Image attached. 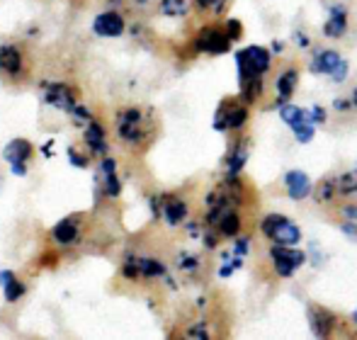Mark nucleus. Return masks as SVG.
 Returning a JSON list of instances; mask_svg holds the SVG:
<instances>
[{
    "label": "nucleus",
    "mask_w": 357,
    "mask_h": 340,
    "mask_svg": "<svg viewBox=\"0 0 357 340\" xmlns=\"http://www.w3.org/2000/svg\"><path fill=\"white\" fill-rule=\"evenodd\" d=\"M273 56L265 47H245L243 52L236 54V68H238V83L248 81L253 76H265L270 71Z\"/></svg>",
    "instance_id": "f257e3e1"
},
{
    "label": "nucleus",
    "mask_w": 357,
    "mask_h": 340,
    "mask_svg": "<svg viewBox=\"0 0 357 340\" xmlns=\"http://www.w3.org/2000/svg\"><path fill=\"white\" fill-rule=\"evenodd\" d=\"M263 233L270 238V241L280 243V246H296L301 241V231L296 224H291L289 219L282 217V214H270V217L263 219L260 224Z\"/></svg>",
    "instance_id": "f03ea898"
},
{
    "label": "nucleus",
    "mask_w": 357,
    "mask_h": 340,
    "mask_svg": "<svg viewBox=\"0 0 357 340\" xmlns=\"http://www.w3.org/2000/svg\"><path fill=\"white\" fill-rule=\"evenodd\" d=\"M309 71L326 73V76H331V81L343 83L345 78H348V61L340 59V54L331 52V49H321V52H316V56L311 59Z\"/></svg>",
    "instance_id": "7ed1b4c3"
},
{
    "label": "nucleus",
    "mask_w": 357,
    "mask_h": 340,
    "mask_svg": "<svg viewBox=\"0 0 357 340\" xmlns=\"http://www.w3.org/2000/svg\"><path fill=\"white\" fill-rule=\"evenodd\" d=\"M231 42L234 39L229 37V32L221 27H204L199 29V34L195 37V49L202 54H212V56H219V54H226L231 49Z\"/></svg>",
    "instance_id": "20e7f679"
},
{
    "label": "nucleus",
    "mask_w": 357,
    "mask_h": 340,
    "mask_svg": "<svg viewBox=\"0 0 357 340\" xmlns=\"http://www.w3.org/2000/svg\"><path fill=\"white\" fill-rule=\"evenodd\" d=\"M270 258H273L275 272H278L280 277H291V275L304 265L306 255L301 251H294L291 246H280V243H275L273 251H270Z\"/></svg>",
    "instance_id": "39448f33"
},
{
    "label": "nucleus",
    "mask_w": 357,
    "mask_h": 340,
    "mask_svg": "<svg viewBox=\"0 0 357 340\" xmlns=\"http://www.w3.org/2000/svg\"><path fill=\"white\" fill-rule=\"evenodd\" d=\"M245 122H248V107H245V105L221 102V107L216 109L214 129H219V132H226V129H241Z\"/></svg>",
    "instance_id": "423d86ee"
},
{
    "label": "nucleus",
    "mask_w": 357,
    "mask_h": 340,
    "mask_svg": "<svg viewBox=\"0 0 357 340\" xmlns=\"http://www.w3.org/2000/svg\"><path fill=\"white\" fill-rule=\"evenodd\" d=\"M32 153H34L32 144L24 141V139H15V141H10L8 146H5L3 156H5V161L10 163L15 175H24L27 173V161L32 158Z\"/></svg>",
    "instance_id": "0eeeda50"
},
{
    "label": "nucleus",
    "mask_w": 357,
    "mask_h": 340,
    "mask_svg": "<svg viewBox=\"0 0 357 340\" xmlns=\"http://www.w3.org/2000/svg\"><path fill=\"white\" fill-rule=\"evenodd\" d=\"M309 323H311V333H314L316 338H328V336H333L338 318H335V314H331L328 309L314 307V304H311L309 307Z\"/></svg>",
    "instance_id": "6e6552de"
},
{
    "label": "nucleus",
    "mask_w": 357,
    "mask_h": 340,
    "mask_svg": "<svg viewBox=\"0 0 357 340\" xmlns=\"http://www.w3.org/2000/svg\"><path fill=\"white\" fill-rule=\"evenodd\" d=\"M93 29L100 37H119L124 32V20L117 13H102L93 22Z\"/></svg>",
    "instance_id": "1a4fd4ad"
},
{
    "label": "nucleus",
    "mask_w": 357,
    "mask_h": 340,
    "mask_svg": "<svg viewBox=\"0 0 357 340\" xmlns=\"http://www.w3.org/2000/svg\"><path fill=\"white\" fill-rule=\"evenodd\" d=\"M47 102L54 105V107L63 109V112H73L75 109V98H73V90L63 83H54L49 85V93H47Z\"/></svg>",
    "instance_id": "9d476101"
},
{
    "label": "nucleus",
    "mask_w": 357,
    "mask_h": 340,
    "mask_svg": "<svg viewBox=\"0 0 357 340\" xmlns=\"http://www.w3.org/2000/svg\"><path fill=\"white\" fill-rule=\"evenodd\" d=\"M345 29H348V10L343 5H333L328 13V20L324 24V34L335 39V37H343Z\"/></svg>",
    "instance_id": "9b49d317"
},
{
    "label": "nucleus",
    "mask_w": 357,
    "mask_h": 340,
    "mask_svg": "<svg viewBox=\"0 0 357 340\" xmlns=\"http://www.w3.org/2000/svg\"><path fill=\"white\" fill-rule=\"evenodd\" d=\"M284 185L291 199H304V197H309V192H311L309 178H306V173H301V170H289V173L284 175Z\"/></svg>",
    "instance_id": "f8f14e48"
},
{
    "label": "nucleus",
    "mask_w": 357,
    "mask_h": 340,
    "mask_svg": "<svg viewBox=\"0 0 357 340\" xmlns=\"http://www.w3.org/2000/svg\"><path fill=\"white\" fill-rule=\"evenodd\" d=\"M0 71L8 76H17L22 71V54L15 47H0Z\"/></svg>",
    "instance_id": "ddd939ff"
},
{
    "label": "nucleus",
    "mask_w": 357,
    "mask_h": 340,
    "mask_svg": "<svg viewBox=\"0 0 357 340\" xmlns=\"http://www.w3.org/2000/svg\"><path fill=\"white\" fill-rule=\"evenodd\" d=\"M296 83H299V71L296 68H287L282 76L278 78V95H280V105L289 102L291 93L296 90Z\"/></svg>",
    "instance_id": "4468645a"
},
{
    "label": "nucleus",
    "mask_w": 357,
    "mask_h": 340,
    "mask_svg": "<svg viewBox=\"0 0 357 340\" xmlns=\"http://www.w3.org/2000/svg\"><path fill=\"white\" fill-rule=\"evenodd\" d=\"M280 117H282V122L289 124L291 129L299 127V124H304V122H311L309 112H306V109L296 107V105H289V102L280 105Z\"/></svg>",
    "instance_id": "2eb2a0df"
},
{
    "label": "nucleus",
    "mask_w": 357,
    "mask_h": 340,
    "mask_svg": "<svg viewBox=\"0 0 357 340\" xmlns=\"http://www.w3.org/2000/svg\"><path fill=\"white\" fill-rule=\"evenodd\" d=\"M163 217H165V222H168L170 226H178V224H183L185 217H188V204L180 202V199L170 197L168 202H165V207H163Z\"/></svg>",
    "instance_id": "dca6fc26"
},
{
    "label": "nucleus",
    "mask_w": 357,
    "mask_h": 340,
    "mask_svg": "<svg viewBox=\"0 0 357 340\" xmlns=\"http://www.w3.org/2000/svg\"><path fill=\"white\" fill-rule=\"evenodd\" d=\"M85 141L93 148V153H105L107 151V141H105V129L98 122L88 124V132H85Z\"/></svg>",
    "instance_id": "f3484780"
},
{
    "label": "nucleus",
    "mask_w": 357,
    "mask_h": 340,
    "mask_svg": "<svg viewBox=\"0 0 357 340\" xmlns=\"http://www.w3.org/2000/svg\"><path fill=\"white\" fill-rule=\"evenodd\" d=\"M114 161L112 158H105L102 161V173H105V192L109 194V197H119V192H122V185H119L117 175H114Z\"/></svg>",
    "instance_id": "a211bd4d"
},
{
    "label": "nucleus",
    "mask_w": 357,
    "mask_h": 340,
    "mask_svg": "<svg viewBox=\"0 0 357 340\" xmlns=\"http://www.w3.org/2000/svg\"><path fill=\"white\" fill-rule=\"evenodd\" d=\"M260 95H263V76L241 81V98H243V102H255V100H260Z\"/></svg>",
    "instance_id": "6ab92c4d"
},
{
    "label": "nucleus",
    "mask_w": 357,
    "mask_h": 340,
    "mask_svg": "<svg viewBox=\"0 0 357 340\" xmlns=\"http://www.w3.org/2000/svg\"><path fill=\"white\" fill-rule=\"evenodd\" d=\"M335 192H338V178H326V180H321L319 187H316L314 199L319 204H328L335 199Z\"/></svg>",
    "instance_id": "aec40b11"
},
{
    "label": "nucleus",
    "mask_w": 357,
    "mask_h": 340,
    "mask_svg": "<svg viewBox=\"0 0 357 340\" xmlns=\"http://www.w3.org/2000/svg\"><path fill=\"white\" fill-rule=\"evenodd\" d=\"M54 238L59 243H63V246H68V243H73L78 238V226H75L71 219H63V222H59L54 226Z\"/></svg>",
    "instance_id": "412c9836"
},
{
    "label": "nucleus",
    "mask_w": 357,
    "mask_h": 340,
    "mask_svg": "<svg viewBox=\"0 0 357 340\" xmlns=\"http://www.w3.org/2000/svg\"><path fill=\"white\" fill-rule=\"evenodd\" d=\"M139 272L142 277H163L165 275V265L158 263V260H151V258H139Z\"/></svg>",
    "instance_id": "4be33fe9"
},
{
    "label": "nucleus",
    "mask_w": 357,
    "mask_h": 340,
    "mask_svg": "<svg viewBox=\"0 0 357 340\" xmlns=\"http://www.w3.org/2000/svg\"><path fill=\"white\" fill-rule=\"evenodd\" d=\"M245 161H248V153H245V148H236V151L231 153V156H229V180L238 178V173L243 170Z\"/></svg>",
    "instance_id": "5701e85b"
},
{
    "label": "nucleus",
    "mask_w": 357,
    "mask_h": 340,
    "mask_svg": "<svg viewBox=\"0 0 357 340\" xmlns=\"http://www.w3.org/2000/svg\"><path fill=\"white\" fill-rule=\"evenodd\" d=\"M338 192L345 197H355L357 194V166L353 173H343L338 178Z\"/></svg>",
    "instance_id": "b1692460"
},
{
    "label": "nucleus",
    "mask_w": 357,
    "mask_h": 340,
    "mask_svg": "<svg viewBox=\"0 0 357 340\" xmlns=\"http://www.w3.org/2000/svg\"><path fill=\"white\" fill-rule=\"evenodd\" d=\"M188 0H160V13L168 17H180L188 13Z\"/></svg>",
    "instance_id": "393cba45"
},
{
    "label": "nucleus",
    "mask_w": 357,
    "mask_h": 340,
    "mask_svg": "<svg viewBox=\"0 0 357 340\" xmlns=\"http://www.w3.org/2000/svg\"><path fill=\"white\" fill-rule=\"evenodd\" d=\"M119 137H122L124 141H142L144 132L139 129V124H134V122H119Z\"/></svg>",
    "instance_id": "a878e982"
},
{
    "label": "nucleus",
    "mask_w": 357,
    "mask_h": 340,
    "mask_svg": "<svg viewBox=\"0 0 357 340\" xmlns=\"http://www.w3.org/2000/svg\"><path fill=\"white\" fill-rule=\"evenodd\" d=\"M3 289H5V299H8V302H17V299L24 294V284L17 282L15 277L10 279V282H5Z\"/></svg>",
    "instance_id": "bb28decb"
},
{
    "label": "nucleus",
    "mask_w": 357,
    "mask_h": 340,
    "mask_svg": "<svg viewBox=\"0 0 357 340\" xmlns=\"http://www.w3.org/2000/svg\"><path fill=\"white\" fill-rule=\"evenodd\" d=\"M291 132H294V139H296L299 144H309L311 139H314V122L299 124V127H294Z\"/></svg>",
    "instance_id": "cd10ccee"
},
{
    "label": "nucleus",
    "mask_w": 357,
    "mask_h": 340,
    "mask_svg": "<svg viewBox=\"0 0 357 340\" xmlns=\"http://www.w3.org/2000/svg\"><path fill=\"white\" fill-rule=\"evenodd\" d=\"M226 3H229V0H195V5H197L199 10H212V13H221V10L226 8Z\"/></svg>",
    "instance_id": "c85d7f7f"
},
{
    "label": "nucleus",
    "mask_w": 357,
    "mask_h": 340,
    "mask_svg": "<svg viewBox=\"0 0 357 340\" xmlns=\"http://www.w3.org/2000/svg\"><path fill=\"white\" fill-rule=\"evenodd\" d=\"M226 32H229V37H231V39H238L241 34H243V27H241L238 20L231 17L229 22H226Z\"/></svg>",
    "instance_id": "c756f323"
},
{
    "label": "nucleus",
    "mask_w": 357,
    "mask_h": 340,
    "mask_svg": "<svg viewBox=\"0 0 357 340\" xmlns=\"http://www.w3.org/2000/svg\"><path fill=\"white\" fill-rule=\"evenodd\" d=\"M309 119H311L314 124H324V122H326L324 107H314V109H311V112H309Z\"/></svg>",
    "instance_id": "7c9ffc66"
},
{
    "label": "nucleus",
    "mask_w": 357,
    "mask_h": 340,
    "mask_svg": "<svg viewBox=\"0 0 357 340\" xmlns=\"http://www.w3.org/2000/svg\"><path fill=\"white\" fill-rule=\"evenodd\" d=\"M73 117L78 119V122H90V112L85 107H80V105H75V109H73Z\"/></svg>",
    "instance_id": "2f4dec72"
},
{
    "label": "nucleus",
    "mask_w": 357,
    "mask_h": 340,
    "mask_svg": "<svg viewBox=\"0 0 357 340\" xmlns=\"http://www.w3.org/2000/svg\"><path fill=\"white\" fill-rule=\"evenodd\" d=\"M188 338H209V333H207V328L204 326H195V328H190L188 331Z\"/></svg>",
    "instance_id": "473e14b6"
},
{
    "label": "nucleus",
    "mask_w": 357,
    "mask_h": 340,
    "mask_svg": "<svg viewBox=\"0 0 357 340\" xmlns=\"http://www.w3.org/2000/svg\"><path fill=\"white\" fill-rule=\"evenodd\" d=\"M68 161H71L73 166H78V168H85V166H88V161H85V158H80V153H75L73 148L68 151Z\"/></svg>",
    "instance_id": "72a5a7b5"
},
{
    "label": "nucleus",
    "mask_w": 357,
    "mask_h": 340,
    "mask_svg": "<svg viewBox=\"0 0 357 340\" xmlns=\"http://www.w3.org/2000/svg\"><path fill=\"white\" fill-rule=\"evenodd\" d=\"M234 253L236 255H245V253H248V238H238V241H236Z\"/></svg>",
    "instance_id": "f704fd0d"
},
{
    "label": "nucleus",
    "mask_w": 357,
    "mask_h": 340,
    "mask_svg": "<svg viewBox=\"0 0 357 340\" xmlns=\"http://www.w3.org/2000/svg\"><path fill=\"white\" fill-rule=\"evenodd\" d=\"M345 217H348V219H357V207H345Z\"/></svg>",
    "instance_id": "c9c22d12"
},
{
    "label": "nucleus",
    "mask_w": 357,
    "mask_h": 340,
    "mask_svg": "<svg viewBox=\"0 0 357 340\" xmlns=\"http://www.w3.org/2000/svg\"><path fill=\"white\" fill-rule=\"evenodd\" d=\"M335 107H338V109H348V102H343V100H338V102H335Z\"/></svg>",
    "instance_id": "e433bc0d"
},
{
    "label": "nucleus",
    "mask_w": 357,
    "mask_h": 340,
    "mask_svg": "<svg viewBox=\"0 0 357 340\" xmlns=\"http://www.w3.org/2000/svg\"><path fill=\"white\" fill-rule=\"evenodd\" d=\"M350 102H353V105H355V107H357V88L353 90V98H350Z\"/></svg>",
    "instance_id": "4c0bfd02"
},
{
    "label": "nucleus",
    "mask_w": 357,
    "mask_h": 340,
    "mask_svg": "<svg viewBox=\"0 0 357 340\" xmlns=\"http://www.w3.org/2000/svg\"><path fill=\"white\" fill-rule=\"evenodd\" d=\"M353 321L357 323V309H355V314H353Z\"/></svg>",
    "instance_id": "58836bf2"
},
{
    "label": "nucleus",
    "mask_w": 357,
    "mask_h": 340,
    "mask_svg": "<svg viewBox=\"0 0 357 340\" xmlns=\"http://www.w3.org/2000/svg\"><path fill=\"white\" fill-rule=\"evenodd\" d=\"M137 3H149V0H137Z\"/></svg>",
    "instance_id": "ea45409f"
},
{
    "label": "nucleus",
    "mask_w": 357,
    "mask_h": 340,
    "mask_svg": "<svg viewBox=\"0 0 357 340\" xmlns=\"http://www.w3.org/2000/svg\"><path fill=\"white\" fill-rule=\"evenodd\" d=\"M0 185H3V178H0Z\"/></svg>",
    "instance_id": "a19ab883"
}]
</instances>
